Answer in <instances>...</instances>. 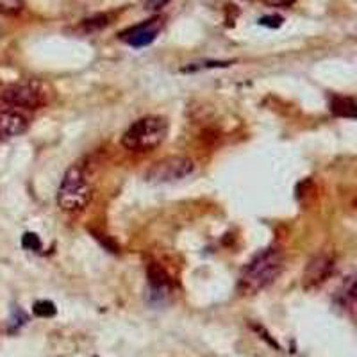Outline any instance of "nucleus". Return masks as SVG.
Returning a JSON list of instances; mask_svg holds the SVG:
<instances>
[{
  "instance_id": "obj_3",
  "label": "nucleus",
  "mask_w": 357,
  "mask_h": 357,
  "mask_svg": "<svg viewBox=\"0 0 357 357\" xmlns=\"http://www.w3.org/2000/svg\"><path fill=\"white\" fill-rule=\"evenodd\" d=\"M168 134V122L162 116H143L130 123L122 134V146L129 152H151L158 149Z\"/></svg>"
},
{
  "instance_id": "obj_17",
  "label": "nucleus",
  "mask_w": 357,
  "mask_h": 357,
  "mask_svg": "<svg viewBox=\"0 0 357 357\" xmlns=\"http://www.w3.org/2000/svg\"><path fill=\"white\" fill-rule=\"evenodd\" d=\"M170 0H146V9L149 11H159L161 8L168 4Z\"/></svg>"
},
{
  "instance_id": "obj_8",
  "label": "nucleus",
  "mask_w": 357,
  "mask_h": 357,
  "mask_svg": "<svg viewBox=\"0 0 357 357\" xmlns=\"http://www.w3.org/2000/svg\"><path fill=\"white\" fill-rule=\"evenodd\" d=\"M31 126V118L18 109H2L0 111V142L17 138Z\"/></svg>"
},
{
  "instance_id": "obj_1",
  "label": "nucleus",
  "mask_w": 357,
  "mask_h": 357,
  "mask_svg": "<svg viewBox=\"0 0 357 357\" xmlns=\"http://www.w3.org/2000/svg\"><path fill=\"white\" fill-rule=\"evenodd\" d=\"M284 266V256L275 247L264 248L243 266L238 279V291L241 295H257L272 284Z\"/></svg>"
},
{
  "instance_id": "obj_4",
  "label": "nucleus",
  "mask_w": 357,
  "mask_h": 357,
  "mask_svg": "<svg viewBox=\"0 0 357 357\" xmlns=\"http://www.w3.org/2000/svg\"><path fill=\"white\" fill-rule=\"evenodd\" d=\"M47 102H49V91L38 81L17 82L0 89V104L8 106V109L34 111L43 107Z\"/></svg>"
},
{
  "instance_id": "obj_9",
  "label": "nucleus",
  "mask_w": 357,
  "mask_h": 357,
  "mask_svg": "<svg viewBox=\"0 0 357 357\" xmlns=\"http://www.w3.org/2000/svg\"><path fill=\"white\" fill-rule=\"evenodd\" d=\"M146 273H149L151 288L154 289L155 293H159V295H168V293H170L172 280L170 277H168V273L165 272L159 264H151L149 270H146Z\"/></svg>"
},
{
  "instance_id": "obj_14",
  "label": "nucleus",
  "mask_w": 357,
  "mask_h": 357,
  "mask_svg": "<svg viewBox=\"0 0 357 357\" xmlns=\"http://www.w3.org/2000/svg\"><path fill=\"white\" fill-rule=\"evenodd\" d=\"M22 245H24V248L33 252H38L41 248L40 238H38V234H34V232H25L24 238H22Z\"/></svg>"
},
{
  "instance_id": "obj_2",
  "label": "nucleus",
  "mask_w": 357,
  "mask_h": 357,
  "mask_svg": "<svg viewBox=\"0 0 357 357\" xmlns=\"http://www.w3.org/2000/svg\"><path fill=\"white\" fill-rule=\"evenodd\" d=\"M93 199V184L82 165H72L65 172L61 184L57 188V206L63 213L77 215L84 211Z\"/></svg>"
},
{
  "instance_id": "obj_13",
  "label": "nucleus",
  "mask_w": 357,
  "mask_h": 357,
  "mask_svg": "<svg viewBox=\"0 0 357 357\" xmlns=\"http://www.w3.org/2000/svg\"><path fill=\"white\" fill-rule=\"evenodd\" d=\"M34 314L40 318H50L56 314V305L49 301H43V302H36L34 304Z\"/></svg>"
},
{
  "instance_id": "obj_7",
  "label": "nucleus",
  "mask_w": 357,
  "mask_h": 357,
  "mask_svg": "<svg viewBox=\"0 0 357 357\" xmlns=\"http://www.w3.org/2000/svg\"><path fill=\"white\" fill-rule=\"evenodd\" d=\"M161 29H162L161 18H151V20L134 25V27L120 33V40H122L123 43L134 47V49H143V47H149V45L159 36Z\"/></svg>"
},
{
  "instance_id": "obj_5",
  "label": "nucleus",
  "mask_w": 357,
  "mask_h": 357,
  "mask_svg": "<svg viewBox=\"0 0 357 357\" xmlns=\"http://www.w3.org/2000/svg\"><path fill=\"white\" fill-rule=\"evenodd\" d=\"M193 170H195V162L190 158L172 155V158H165L152 165L151 170L146 172L145 178L152 184L177 183V181L190 177Z\"/></svg>"
},
{
  "instance_id": "obj_11",
  "label": "nucleus",
  "mask_w": 357,
  "mask_h": 357,
  "mask_svg": "<svg viewBox=\"0 0 357 357\" xmlns=\"http://www.w3.org/2000/svg\"><path fill=\"white\" fill-rule=\"evenodd\" d=\"M337 298H340L341 307L354 311V307H356V280H354L352 275L347 277L341 289L337 291Z\"/></svg>"
},
{
  "instance_id": "obj_10",
  "label": "nucleus",
  "mask_w": 357,
  "mask_h": 357,
  "mask_svg": "<svg viewBox=\"0 0 357 357\" xmlns=\"http://www.w3.org/2000/svg\"><path fill=\"white\" fill-rule=\"evenodd\" d=\"M356 100L352 97H341V95H334L331 98V111H333L336 116L341 118H350L354 120L356 118Z\"/></svg>"
},
{
  "instance_id": "obj_15",
  "label": "nucleus",
  "mask_w": 357,
  "mask_h": 357,
  "mask_svg": "<svg viewBox=\"0 0 357 357\" xmlns=\"http://www.w3.org/2000/svg\"><path fill=\"white\" fill-rule=\"evenodd\" d=\"M216 66H231V61H211V63H193L190 66H184L183 72H197V70H202V68H216Z\"/></svg>"
},
{
  "instance_id": "obj_12",
  "label": "nucleus",
  "mask_w": 357,
  "mask_h": 357,
  "mask_svg": "<svg viewBox=\"0 0 357 357\" xmlns=\"http://www.w3.org/2000/svg\"><path fill=\"white\" fill-rule=\"evenodd\" d=\"M25 0H0V13L4 15H18L24 9Z\"/></svg>"
},
{
  "instance_id": "obj_16",
  "label": "nucleus",
  "mask_w": 357,
  "mask_h": 357,
  "mask_svg": "<svg viewBox=\"0 0 357 357\" xmlns=\"http://www.w3.org/2000/svg\"><path fill=\"white\" fill-rule=\"evenodd\" d=\"M259 24L264 25V27H279V25L282 24V18L280 17H264V18H261Z\"/></svg>"
},
{
  "instance_id": "obj_6",
  "label": "nucleus",
  "mask_w": 357,
  "mask_h": 357,
  "mask_svg": "<svg viewBox=\"0 0 357 357\" xmlns=\"http://www.w3.org/2000/svg\"><path fill=\"white\" fill-rule=\"evenodd\" d=\"M336 261H334L333 254H327V252H321L317 254L314 257H311L304 270V288L305 289H317L324 284L325 280L329 279L334 272V266H336Z\"/></svg>"
},
{
  "instance_id": "obj_18",
  "label": "nucleus",
  "mask_w": 357,
  "mask_h": 357,
  "mask_svg": "<svg viewBox=\"0 0 357 357\" xmlns=\"http://www.w3.org/2000/svg\"><path fill=\"white\" fill-rule=\"evenodd\" d=\"M268 6H273V8H288L291 6L295 0H264Z\"/></svg>"
}]
</instances>
